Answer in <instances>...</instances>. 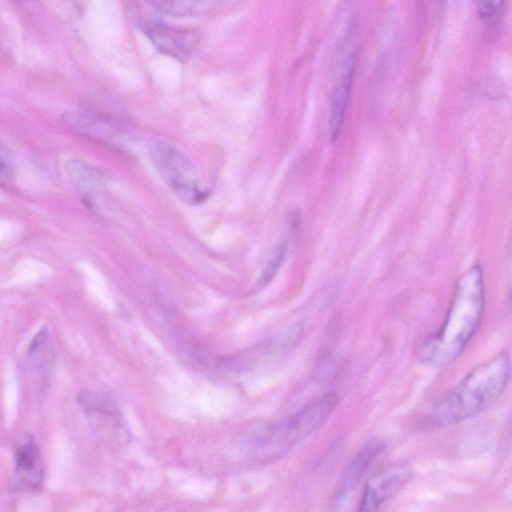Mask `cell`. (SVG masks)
Instances as JSON below:
<instances>
[{
	"mask_svg": "<svg viewBox=\"0 0 512 512\" xmlns=\"http://www.w3.org/2000/svg\"><path fill=\"white\" fill-rule=\"evenodd\" d=\"M484 302L482 269L474 265L458 278L446 318L438 331L421 344L418 360L433 368L455 361L479 328Z\"/></svg>",
	"mask_w": 512,
	"mask_h": 512,
	"instance_id": "obj_1",
	"label": "cell"
},
{
	"mask_svg": "<svg viewBox=\"0 0 512 512\" xmlns=\"http://www.w3.org/2000/svg\"><path fill=\"white\" fill-rule=\"evenodd\" d=\"M509 376V354L503 351L475 367L435 405L433 422L451 425L483 413L501 397Z\"/></svg>",
	"mask_w": 512,
	"mask_h": 512,
	"instance_id": "obj_2",
	"label": "cell"
},
{
	"mask_svg": "<svg viewBox=\"0 0 512 512\" xmlns=\"http://www.w3.org/2000/svg\"><path fill=\"white\" fill-rule=\"evenodd\" d=\"M149 155L157 173L179 200L198 205L208 198L209 189L203 177L178 148L165 141H153Z\"/></svg>",
	"mask_w": 512,
	"mask_h": 512,
	"instance_id": "obj_3",
	"label": "cell"
},
{
	"mask_svg": "<svg viewBox=\"0 0 512 512\" xmlns=\"http://www.w3.org/2000/svg\"><path fill=\"white\" fill-rule=\"evenodd\" d=\"M337 404V395L327 393L277 426L264 440L276 453H283L301 443L320 428Z\"/></svg>",
	"mask_w": 512,
	"mask_h": 512,
	"instance_id": "obj_4",
	"label": "cell"
},
{
	"mask_svg": "<svg viewBox=\"0 0 512 512\" xmlns=\"http://www.w3.org/2000/svg\"><path fill=\"white\" fill-rule=\"evenodd\" d=\"M300 333L298 326H291L277 337L265 339L250 348L220 358L218 367L232 375L254 371L293 347Z\"/></svg>",
	"mask_w": 512,
	"mask_h": 512,
	"instance_id": "obj_5",
	"label": "cell"
},
{
	"mask_svg": "<svg viewBox=\"0 0 512 512\" xmlns=\"http://www.w3.org/2000/svg\"><path fill=\"white\" fill-rule=\"evenodd\" d=\"M407 463L389 464L366 482L357 512H378L382 504L394 496L410 479Z\"/></svg>",
	"mask_w": 512,
	"mask_h": 512,
	"instance_id": "obj_6",
	"label": "cell"
},
{
	"mask_svg": "<svg viewBox=\"0 0 512 512\" xmlns=\"http://www.w3.org/2000/svg\"><path fill=\"white\" fill-rule=\"evenodd\" d=\"M12 482L16 489L33 491L41 487L44 465L39 447L30 434H25L15 449Z\"/></svg>",
	"mask_w": 512,
	"mask_h": 512,
	"instance_id": "obj_7",
	"label": "cell"
},
{
	"mask_svg": "<svg viewBox=\"0 0 512 512\" xmlns=\"http://www.w3.org/2000/svg\"><path fill=\"white\" fill-rule=\"evenodd\" d=\"M62 122L71 131L98 142L117 144L124 135L113 119L93 112L69 111L63 114Z\"/></svg>",
	"mask_w": 512,
	"mask_h": 512,
	"instance_id": "obj_8",
	"label": "cell"
},
{
	"mask_svg": "<svg viewBox=\"0 0 512 512\" xmlns=\"http://www.w3.org/2000/svg\"><path fill=\"white\" fill-rule=\"evenodd\" d=\"M143 30L157 49L179 60L187 59L196 46L197 36L189 30L157 22L146 24Z\"/></svg>",
	"mask_w": 512,
	"mask_h": 512,
	"instance_id": "obj_9",
	"label": "cell"
},
{
	"mask_svg": "<svg viewBox=\"0 0 512 512\" xmlns=\"http://www.w3.org/2000/svg\"><path fill=\"white\" fill-rule=\"evenodd\" d=\"M355 66V53L351 52L343 62L342 71L330 96V133L335 142L341 132L347 103L351 91Z\"/></svg>",
	"mask_w": 512,
	"mask_h": 512,
	"instance_id": "obj_10",
	"label": "cell"
},
{
	"mask_svg": "<svg viewBox=\"0 0 512 512\" xmlns=\"http://www.w3.org/2000/svg\"><path fill=\"white\" fill-rule=\"evenodd\" d=\"M384 448V441L376 437L369 439L360 448L344 471L336 494L337 501L343 500L357 486Z\"/></svg>",
	"mask_w": 512,
	"mask_h": 512,
	"instance_id": "obj_11",
	"label": "cell"
},
{
	"mask_svg": "<svg viewBox=\"0 0 512 512\" xmlns=\"http://www.w3.org/2000/svg\"><path fill=\"white\" fill-rule=\"evenodd\" d=\"M67 173L71 182L87 201L104 184V175L96 167L81 160H70L66 164Z\"/></svg>",
	"mask_w": 512,
	"mask_h": 512,
	"instance_id": "obj_12",
	"label": "cell"
},
{
	"mask_svg": "<svg viewBox=\"0 0 512 512\" xmlns=\"http://www.w3.org/2000/svg\"><path fill=\"white\" fill-rule=\"evenodd\" d=\"M154 9L173 17H199L213 11L217 1L209 0H153L148 2Z\"/></svg>",
	"mask_w": 512,
	"mask_h": 512,
	"instance_id": "obj_13",
	"label": "cell"
},
{
	"mask_svg": "<svg viewBox=\"0 0 512 512\" xmlns=\"http://www.w3.org/2000/svg\"><path fill=\"white\" fill-rule=\"evenodd\" d=\"M78 402L88 413L117 418L119 412L114 400L103 393L84 391L78 396Z\"/></svg>",
	"mask_w": 512,
	"mask_h": 512,
	"instance_id": "obj_14",
	"label": "cell"
},
{
	"mask_svg": "<svg viewBox=\"0 0 512 512\" xmlns=\"http://www.w3.org/2000/svg\"><path fill=\"white\" fill-rule=\"evenodd\" d=\"M288 247V241L284 240L270 251L260 277L253 287L254 291L263 289L273 280L286 258Z\"/></svg>",
	"mask_w": 512,
	"mask_h": 512,
	"instance_id": "obj_15",
	"label": "cell"
},
{
	"mask_svg": "<svg viewBox=\"0 0 512 512\" xmlns=\"http://www.w3.org/2000/svg\"><path fill=\"white\" fill-rule=\"evenodd\" d=\"M14 166L11 155L0 142V186L8 187L14 180Z\"/></svg>",
	"mask_w": 512,
	"mask_h": 512,
	"instance_id": "obj_16",
	"label": "cell"
},
{
	"mask_svg": "<svg viewBox=\"0 0 512 512\" xmlns=\"http://www.w3.org/2000/svg\"><path fill=\"white\" fill-rule=\"evenodd\" d=\"M504 2L496 1H479L477 3V12L479 16L485 20L491 21L498 18L503 11Z\"/></svg>",
	"mask_w": 512,
	"mask_h": 512,
	"instance_id": "obj_17",
	"label": "cell"
},
{
	"mask_svg": "<svg viewBox=\"0 0 512 512\" xmlns=\"http://www.w3.org/2000/svg\"><path fill=\"white\" fill-rule=\"evenodd\" d=\"M329 512H335V511H329Z\"/></svg>",
	"mask_w": 512,
	"mask_h": 512,
	"instance_id": "obj_18",
	"label": "cell"
}]
</instances>
